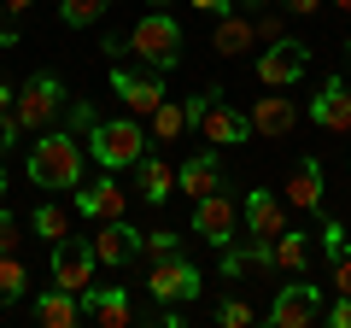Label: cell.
I'll list each match as a JSON object with an SVG mask.
<instances>
[{
    "instance_id": "7",
    "label": "cell",
    "mask_w": 351,
    "mask_h": 328,
    "mask_svg": "<svg viewBox=\"0 0 351 328\" xmlns=\"http://www.w3.org/2000/svg\"><path fill=\"white\" fill-rule=\"evenodd\" d=\"M147 293L158 305H188L193 293H199V270L188 264V258H152V270H147Z\"/></svg>"
},
{
    "instance_id": "13",
    "label": "cell",
    "mask_w": 351,
    "mask_h": 328,
    "mask_svg": "<svg viewBox=\"0 0 351 328\" xmlns=\"http://www.w3.org/2000/svg\"><path fill=\"white\" fill-rule=\"evenodd\" d=\"M82 316L100 323V328H129L135 323V305H129L123 288H88L82 293Z\"/></svg>"
},
{
    "instance_id": "3",
    "label": "cell",
    "mask_w": 351,
    "mask_h": 328,
    "mask_svg": "<svg viewBox=\"0 0 351 328\" xmlns=\"http://www.w3.org/2000/svg\"><path fill=\"white\" fill-rule=\"evenodd\" d=\"M88 152H94L106 170H123V164H135L141 152H147V135H141L135 117H112V124L88 129Z\"/></svg>"
},
{
    "instance_id": "28",
    "label": "cell",
    "mask_w": 351,
    "mask_h": 328,
    "mask_svg": "<svg viewBox=\"0 0 351 328\" xmlns=\"http://www.w3.org/2000/svg\"><path fill=\"white\" fill-rule=\"evenodd\" d=\"M217 323H223V328H246V323H258V311H252L246 299H223V305H217Z\"/></svg>"
},
{
    "instance_id": "35",
    "label": "cell",
    "mask_w": 351,
    "mask_h": 328,
    "mask_svg": "<svg viewBox=\"0 0 351 328\" xmlns=\"http://www.w3.org/2000/svg\"><path fill=\"white\" fill-rule=\"evenodd\" d=\"M71 124H76V129H94V106L76 100V106H71Z\"/></svg>"
},
{
    "instance_id": "19",
    "label": "cell",
    "mask_w": 351,
    "mask_h": 328,
    "mask_svg": "<svg viewBox=\"0 0 351 328\" xmlns=\"http://www.w3.org/2000/svg\"><path fill=\"white\" fill-rule=\"evenodd\" d=\"M252 41H258V24H252L246 12H234V6H228V12L217 18V30H211V47L223 53V59H234V53H246Z\"/></svg>"
},
{
    "instance_id": "45",
    "label": "cell",
    "mask_w": 351,
    "mask_h": 328,
    "mask_svg": "<svg viewBox=\"0 0 351 328\" xmlns=\"http://www.w3.org/2000/svg\"><path fill=\"white\" fill-rule=\"evenodd\" d=\"M346 59H351V41H346Z\"/></svg>"
},
{
    "instance_id": "31",
    "label": "cell",
    "mask_w": 351,
    "mask_h": 328,
    "mask_svg": "<svg viewBox=\"0 0 351 328\" xmlns=\"http://www.w3.org/2000/svg\"><path fill=\"white\" fill-rule=\"evenodd\" d=\"M18 240H24V223L12 211H0V253H18Z\"/></svg>"
},
{
    "instance_id": "38",
    "label": "cell",
    "mask_w": 351,
    "mask_h": 328,
    "mask_svg": "<svg viewBox=\"0 0 351 328\" xmlns=\"http://www.w3.org/2000/svg\"><path fill=\"white\" fill-rule=\"evenodd\" d=\"M188 6H193V12H211V18L228 12V0H188Z\"/></svg>"
},
{
    "instance_id": "27",
    "label": "cell",
    "mask_w": 351,
    "mask_h": 328,
    "mask_svg": "<svg viewBox=\"0 0 351 328\" xmlns=\"http://www.w3.org/2000/svg\"><path fill=\"white\" fill-rule=\"evenodd\" d=\"M106 6H112V0H59V18H64L71 30H82V24H100Z\"/></svg>"
},
{
    "instance_id": "5",
    "label": "cell",
    "mask_w": 351,
    "mask_h": 328,
    "mask_svg": "<svg viewBox=\"0 0 351 328\" xmlns=\"http://www.w3.org/2000/svg\"><path fill=\"white\" fill-rule=\"evenodd\" d=\"M193 124H199V135L211 141V147H240V141L252 135V117H240L223 94H199V100H193Z\"/></svg>"
},
{
    "instance_id": "18",
    "label": "cell",
    "mask_w": 351,
    "mask_h": 328,
    "mask_svg": "<svg viewBox=\"0 0 351 328\" xmlns=\"http://www.w3.org/2000/svg\"><path fill=\"white\" fill-rule=\"evenodd\" d=\"M293 124H299V106L281 100V89H269V100L252 106V135H293Z\"/></svg>"
},
{
    "instance_id": "39",
    "label": "cell",
    "mask_w": 351,
    "mask_h": 328,
    "mask_svg": "<svg viewBox=\"0 0 351 328\" xmlns=\"http://www.w3.org/2000/svg\"><path fill=\"white\" fill-rule=\"evenodd\" d=\"M0 41H18V24H12V12H0Z\"/></svg>"
},
{
    "instance_id": "20",
    "label": "cell",
    "mask_w": 351,
    "mask_h": 328,
    "mask_svg": "<svg viewBox=\"0 0 351 328\" xmlns=\"http://www.w3.org/2000/svg\"><path fill=\"white\" fill-rule=\"evenodd\" d=\"M36 323H47V328H76V323H82V293L47 288V293L36 299Z\"/></svg>"
},
{
    "instance_id": "9",
    "label": "cell",
    "mask_w": 351,
    "mask_h": 328,
    "mask_svg": "<svg viewBox=\"0 0 351 328\" xmlns=\"http://www.w3.org/2000/svg\"><path fill=\"white\" fill-rule=\"evenodd\" d=\"M94 270H100V258H94L88 240H71V235H64L59 246H53V281H59V288L88 293V288H94Z\"/></svg>"
},
{
    "instance_id": "12",
    "label": "cell",
    "mask_w": 351,
    "mask_h": 328,
    "mask_svg": "<svg viewBox=\"0 0 351 328\" xmlns=\"http://www.w3.org/2000/svg\"><path fill=\"white\" fill-rule=\"evenodd\" d=\"M88 246H94V258H100L106 270H123L129 258L141 253V235L123 223V217H112V223H100V229H94V240H88Z\"/></svg>"
},
{
    "instance_id": "33",
    "label": "cell",
    "mask_w": 351,
    "mask_h": 328,
    "mask_svg": "<svg viewBox=\"0 0 351 328\" xmlns=\"http://www.w3.org/2000/svg\"><path fill=\"white\" fill-rule=\"evenodd\" d=\"M322 323H334V328H351V293H339L334 305L322 311Z\"/></svg>"
},
{
    "instance_id": "36",
    "label": "cell",
    "mask_w": 351,
    "mask_h": 328,
    "mask_svg": "<svg viewBox=\"0 0 351 328\" xmlns=\"http://www.w3.org/2000/svg\"><path fill=\"white\" fill-rule=\"evenodd\" d=\"M322 246H328V258H334L339 246H346V229H339V223H328V235H322Z\"/></svg>"
},
{
    "instance_id": "6",
    "label": "cell",
    "mask_w": 351,
    "mask_h": 328,
    "mask_svg": "<svg viewBox=\"0 0 351 328\" xmlns=\"http://www.w3.org/2000/svg\"><path fill=\"white\" fill-rule=\"evenodd\" d=\"M304 65H311V47L304 41H263V53H258V82L263 89H293L304 76Z\"/></svg>"
},
{
    "instance_id": "15",
    "label": "cell",
    "mask_w": 351,
    "mask_h": 328,
    "mask_svg": "<svg viewBox=\"0 0 351 328\" xmlns=\"http://www.w3.org/2000/svg\"><path fill=\"white\" fill-rule=\"evenodd\" d=\"M311 117H316V129H328V135H351V82H328V89L316 94Z\"/></svg>"
},
{
    "instance_id": "32",
    "label": "cell",
    "mask_w": 351,
    "mask_h": 328,
    "mask_svg": "<svg viewBox=\"0 0 351 328\" xmlns=\"http://www.w3.org/2000/svg\"><path fill=\"white\" fill-rule=\"evenodd\" d=\"M252 24H258V41H281V36H287V30H281V18L269 12V6H263V12L252 18Z\"/></svg>"
},
{
    "instance_id": "25",
    "label": "cell",
    "mask_w": 351,
    "mask_h": 328,
    "mask_svg": "<svg viewBox=\"0 0 351 328\" xmlns=\"http://www.w3.org/2000/svg\"><path fill=\"white\" fill-rule=\"evenodd\" d=\"M24 288H29V270H24V258H18V253H0V305H12Z\"/></svg>"
},
{
    "instance_id": "24",
    "label": "cell",
    "mask_w": 351,
    "mask_h": 328,
    "mask_svg": "<svg viewBox=\"0 0 351 328\" xmlns=\"http://www.w3.org/2000/svg\"><path fill=\"white\" fill-rule=\"evenodd\" d=\"M188 129H193V100H188V106L158 100V112H152V135H158V141H176V135H188Z\"/></svg>"
},
{
    "instance_id": "40",
    "label": "cell",
    "mask_w": 351,
    "mask_h": 328,
    "mask_svg": "<svg viewBox=\"0 0 351 328\" xmlns=\"http://www.w3.org/2000/svg\"><path fill=\"white\" fill-rule=\"evenodd\" d=\"M29 6H36V0H0V12H12V18H18V12H29Z\"/></svg>"
},
{
    "instance_id": "34",
    "label": "cell",
    "mask_w": 351,
    "mask_h": 328,
    "mask_svg": "<svg viewBox=\"0 0 351 328\" xmlns=\"http://www.w3.org/2000/svg\"><path fill=\"white\" fill-rule=\"evenodd\" d=\"M18 135H24V129H18V117H12V112H0V152L12 147V141H18Z\"/></svg>"
},
{
    "instance_id": "43",
    "label": "cell",
    "mask_w": 351,
    "mask_h": 328,
    "mask_svg": "<svg viewBox=\"0 0 351 328\" xmlns=\"http://www.w3.org/2000/svg\"><path fill=\"white\" fill-rule=\"evenodd\" d=\"M0 200H6V170H0Z\"/></svg>"
},
{
    "instance_id": "14",
    "label": "cell",
    "mask_w": 351,
    "mask_h": 328,
    "mask_svg": "<svg viewBox=\"0 0 351 328\" xmlns=\"http://www.w3.org/2000/svg\"><path fill=\"white\" fill-rule=\"evenodd\" d=\"M76 211L94 217V223H112V217H129V194L117 188L112 176H100V182H88V188L76 194Z\"/></svg>"
},
{
    "instance_id": "30",
    "label": "cell",
    "mask_w": 351,
    "mask_h": 328,
    "mask_svg": "<svg viewBox=\"0 0 351 328\" xmlns=\"http://www.w3.org/2000/svg\"><path fill=\"white\" fill-rule=\"evenodd\" d=\"M328 281H334V293H351V246H339V253H334V270H328Z\"/></svg>"
},
{
    "instance_id": "21",
    "label": "cell",
    "mask_w": 351,
    "mask_h": 328,
    "mask_svg": "<svg viewBox=\"0 0 351 328\" xmlns=\"http://www.w3.org/2000/svg\"><path fill=\"white\" fill-rule=\"evenodd\" d=\"M246 229H252V240H276L287 229V205L269 200V194H246Z\"/></svg>"
},
{
    "instance_id": "41",
    "label": "cell",
    "mask_w": 351,
    "mask_h": 328,
    "mask_svg": "<svg viewBox=\"0 0 351 328\" xmlns=\"http://www.w3.org/2000/svg\"><path fill=\"white\" fill-rule=\"evenodd\" d=\"M12 94H18V89H6V82H0V112H12Z\"/></svg>"
},
{
    "instance_id": "16",
    "label": "cell",
    "mask_w": 351,
    "mask_h": 328,
    "mask_svg": "<svg viewBox=\"0 0 351 328\" xmlns=\"http://www.w3.org/2000/svg\"><path fill=\"white\" fill-rule=\"evenodd\" d=\"M281 194H287V205H293V211H322V194H328L322 164H316V159H304L299 170L287 176V188H281Z\"/></svg>"
},
{
    "instance_id": "17",
    "label": "cell",
    "mask_w": 351,
    "mask_h": 328,
    "mask_svg": "<svg viewBox=\"0 0 351 328\" xmlns=\"http://www.w3.org/2000/svg\"><path fill=\"white\" fill-rule=\"evenodd\" d=\"M176 188L188 194V200H205V194H223V164H217L211 152H199V159H188L182 170H176Z\"/></svg>"
},
{
    "instance_id": "29",
    "label": "cell",
    "mask_w": 351,
    "mask_h": 328,
    "mask_svg": "<svg viewBox=\"0 0 351 328\" xmlns=\"http://www.w3.org/2000/svg\"><path fill=\"white\" fill-rule=\"evenodd\" d=\"M141 253H147V258H170V253H176V229H158V235H141Z\"/></svg>"
},
{
    "instance_id": "23",
    "label": "cell",
    "mask_w": 351,
    "mask_h": 328,
    "mask_svg": "<svg viewBox=\"0 0 351 328\" xmlns=\"http://www.w3.org/2000/svg\"><path fill=\"white\" fill-rule=\"evenodd\" d=\"M269 264L287 270V276H299V270L311 264V235H293V229H281V235L269 240Z\"/></svg>"
},
{
    "instance_id": "10",
    "label": "cell",
    "mask_w": 351,
    "mask_h": 328,
    "mask_svg": "<svg viewBox=\"0 0 351 328\" xmlns=\"http://www.w3.org/2000/svg\"><path fill=\"white\" fill-rule=\"evenodd\" d=\"M193 229L211 240L217 253H223V246H234V229H240L234 200H228V194H205V200H193Z\"/></svg>"
},
{
    "instance_id": "22",
    "label": "cell",
    "mask_w": 351,
    "mask_h": 328,
    "mask_svg": "<svg viewBox=\"0 0 351 328\" xmlns=\"http://www.w3.org/2000/svg\"><path fill=\"white\" fill-rule=\"evenodd\" d=\"M135 188H141V200H152V205H164L176 194V170L164 159H152V152H141L135 159Z\"/></svg>"
},
{
    "instance_id": "8",
    "label": "cell",
    "mask_w": 351,
    "mask_h": 328,
    "mask_svg": "<svg viewBox=\"0 0 351 328\" xmlns=\"http://www.w3.org/2000/svg\"><path fill=\"white\" fill-rule=\"evenodd\" d=\"M322 288H311V281H293V288H281L276 299H269V328H311L322 323Z\"/></svg>"
},
{
    "instance_id": "4",
    "label": "cell",
    "mask_w": 351,
    "mask_h": 328,
    "mask_svg": "<svg viewBox=\"0 0 351 328\" xmlns=\"http://www.w3.org/2000/svg\"><path fill=\"white\" fill-rule=\"evenodd\" d=\"M129 53H141L152 71H170V65L182 59V30H176V18L170 12H147L129 30Z\"/></svg>"
},
{
    "instance_id": "2",
    "label": "cell",
    "mask_w": 351,
    "mask_h": 328,
    "mask_svg": "<svg viewBox=\"0 0 351 328\" xmlns=\"http://www.w3.org/2000/svg\"><path fill=\"white\" fill-rule=\"evenodd\" d=\"M64 112V89H59V76H47V71H36L24 82V89L12 94V117H18V129H53V117Z\"/></svg>"
},
{
    "instance_id": "1",
    "label": "cell",
    "mask_w": 351,
    "mask_h": 328,
    "mask_svg": "<svg viewBox=\"0 0 351 328\" xmlns=\"http://www.w3.org/2000/svg\"><path fill=\"white\" fill-rule=\"evenodd\" d=\"M29 182L47 188V194L82 188V147H76V135H53V129H41L36 147H29Z\"/></svg>"
},
{
    "instance_id": "26",
    "label": "cell",
    "mask_w": 351,
    "mask_h": 328,
    "mask_svg": "<svg viewBox=\"0 0 351 328\" xmlns=\"http://www.w3.org/2000/svg\"><path fill=\"white\" fill-rule=\"evenodd\" d=\"M36 235L59 246V240L71 235V211H64V205H36Z\"/></svg>"
},
{
    "instance_id": "42",
    "label": "cell",
    "mask_w": 351,
    "mask_h": 328,
    "mask_svg": "<svg viewBox=\"0 0 351 328\" xmlns=\"http://www.w3.org/2000/svg\"><path fill=\"white\" fill-rule=\"evenodd\" d=\"M328 6H339V12H351V0H328Z\"/></svg>"
},
{
    "instance_id": "11",
    "label": "cell",
    "mask_w": 351,
    "mask_h": 328,
    "mask_svg": "<svg viewBox=\"0 0 351 328\" xmlns=\"http://www.w3.org/2000/svg\"><path fill=\"white\" fill-rule=\"evenodd\" d=\"M112 89H117V100L129 106V117H152L158 112V100H164V82H158V71H112Z\"/></svg>"
},
{
    "instance_id": "44",
    "label": "cell",
    "mask_w": 351,
    "mask_h": 328,
    "mask_svg": "<svg viewBox=\"0 0 351 328\" xmlns=\"http://www.w3.org/2000/svg\"><path fill=\"white\" fill-rule=\"evenodd\" d=\"M246 6H258V12H263V6H269V0H246Z\"/></svg>"
},
{
    "instance_id": "37",
    "label": "cell",
    "mask_w": 351,
    "mask_h": 328,
    "mask_svg": "<svg viewBox=\"0 0 351 328\" xmlns=\"http://www.w3.org/2000/svg\"><path fill=\"white\" fill-rule=\"evenodd\" d=\"M281 6H287V12H299V18H311L316 6H328V0H281Z\"/></svg>"
}]
</instances>
